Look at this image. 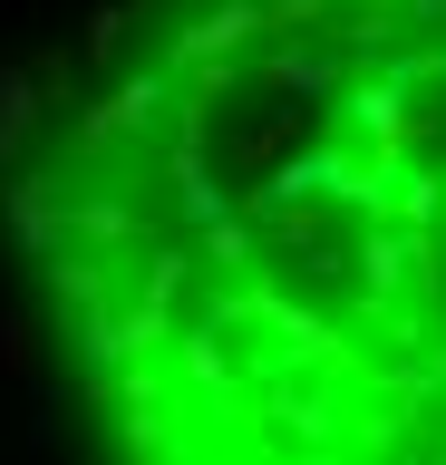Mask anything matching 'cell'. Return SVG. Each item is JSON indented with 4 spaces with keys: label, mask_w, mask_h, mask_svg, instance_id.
<instances>
[{
    "label": "cell",
    "mask_w": 446,
    "mask_h": 465,
    "mask_svg": "<svg viewBox=\"0 0 446 465\" xmlns=\"http://www.w3.org/2000/svg\"><path fill=\"white\" fill-rule=\"evenodd\" d=\"M10 232L97 465H446V0H97Z\"/></svg>",
    "instance_id": "1"
}]
</instances>
